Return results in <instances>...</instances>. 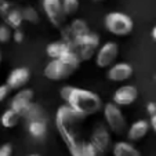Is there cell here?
Here are the masks:
<instances>
[{"label": "cell", "instance_id": "obj_1", "mask_svg": "<svg viewBox=\"0 0 156 156\" xmlns=\"http://www.w3.org/2000/svg\"><path fill=\"white\" fill-rule=\"evenodd\" d=\"M61 98L82 119L97 113L102 106V101L98 94L75 86H64L61 88Z\"/></svg>", "mask_w": 156, "mask_h": 156}, {"label": "cell", "instance_id": "obj_2", "mask_svg": "<svg viewBox=\"0 0 156 156\" xmlns=\"http://www.w3.org/2000/svg\"><path fill=\"white\" fill-rule=\"evenodd\" d=\"M80 120H82V118L77 116L68 105L59 106L57 111L55 126L61 134L62 140L68 147L69 152H72L83 141L77 134V124L80 123Z\"/></svg>", "mask_w": 156, "mask_h": 156}, {"label": "cell", "instance_id": "obj_3", "mask_svg": "<svg viewBox=\"0 0 156 156\" xmlns=\"http://www.w3.org/2000/svg\"><path fill=\"white\" fill-rule=\"evenodd\" d=\"M80 58L76 55L73 50L69 51L68 54L59 57V58H53L43 71V75L51 82H61V80L68 79L75 71L80 66Z\"/></svg>", "mask_w": 156, "mask_h": 156}, {"label": "cell", "instance_id": "obj_4", "mask_svg": "<svg viewBox=\"0 0 156 156\" xmlns=\"http://www.w3.org/2000/svg\"><path fill=\"white\" fill-rule=\"evenodd\" d=\"M66 41L71 44L72 50L76 53V55L80 58V61H86V59L91 58L94 51L97 50L98 44H100V37L94 32L87 30L83 35L76 36V37Z\"/></svg>", "mask_w": 156, "mask_h": 156}, {"label": "cell", "instance_id": "obj_5", "mask_svg": "<svg viewBox=\"0 0 156 156\" xmlns=\"http://www.w3.org/2000/svg\"><path fill=\"white\" fill-rule=\"evenodd\" d=\"M104 22L106 30L115 36H127L134 29V22L131 17L120 11H112L106 14Z\"/></svg>", "mask_w": 156, "mask_h": 156}, {"label": "cell", "instance_id": "obj_6", "mask_svg": "<svg viewBox=\"0 0 156 156\" xmlns=\"http://www.w3.org/2000/svg\"><path fill=\"white\" fill-rule=\"evenodd\" d=\"M104 116L108 123L109 129L116 134H122L127 127V122L123 112L120 111V106L113 102H108L104 106Z\"/></svg>", "mask_w": 156, "mask_h": 156}, {"label": "cell", "instance_id": "obj_7", "mask_svg": "<svg viewBox=\"0 0 156 156\" xmlns=\"http://www.w3.org/2000/svg\"><path fill=\"white\" fill-rule=\"evenodd\" d=\"M119 48L118 44L115 41H106L98 48L97 54H95V64L100 68H108L115 62L116 57H118Z\"/></svg>", "mask_w": 156, "mask_h": 156}, {"label": "cell", "instance_id": "obj_8", "mask_svg": "<svg viewBox=\"0 0 156 156\" xmlns=\"http://www.w3.org/2000/svg\"><path fill=\"white\" fill-rule=\"evenodd\" d=\"M0 15L6 21V24H9V27L14 28V29H18L24 22L22 11L15 9L6 0H0Z\"/></svg>", "mask_w": 156, "mask_h": 156}, {"label": "cell", "instance_id": "obj_9", "mask_svg": "<svg viewBox=\"0 0 156 156\" xmlns=\"http://www.w3.org/2000/svg\"><path fill=\"white\" fill-rule=\"evenodd\" d=\"M33 97H35V93H33V90H30V88L20 90V91L12 97L11 104H10V108L14 109L17 113H20L21 118H24L25 112H27L29 105L32 104Z\"/></svg>", "mask_w": 156, "mask_h": 156}, {"label": "cell", "instance_id": "obj_10", "mask_svg": "<svg viewBox=\"0 0 156 156\" xmlns=\"http://www.w3.org/2000/svg\"><path fill=\"white\" fill-rule=\"evenodd\" d=\"M137 97H138V90L136 86L124 84L113 93L112 102L116 104L118 106H127L136 102Z\"/></svg>", "mask_w": 156, "mask_h": 156}, {"label": "cell", "instance_id": "obj_11", "mask_svg": "<svg viewBox=\"0 0 156 156\" xmlns=\"http://www.w3.org/2000/svg\"><path fill=\"white\" fill-rule=\"evenodd\" d=\"M43 10L54 27H59L64 21V11H62L61 0H43Z\"/></svg>", "mask_w": 156, "mask_h": 156}, {"label": "cell", "instance_id": "obj_12", "mask_svg": "<svg viewBox=\"0 0 156 156\" xmlns=\"http://www.w3.org/2000/svg\"><path fill=\"white\" fill-rule=\"evenodd\" d=\"M30 77V72L27 66H20V68L12 69L7 76L6 84L10 87V90H18V88L24 87Z\"/></svg>", "mask_w": 156, "mask_h": 156}, {"label": "cell", "instance_id": "obj_13", "mask_svg": "<svg viewBox=\"0 0 156 156\" xmlns=\"http://www.w3.org/2000/svg\"><path fill=\"white\" fill-rule=\"evenodd\" d=\"M133 66L127 62H118L115 65H111L108 71V79L112 82H126L127 79L133 76Z\"/></svg>", "mask_w": 156, "mask_h": 156}, {"label": "cell", "instance_id": "obj_14", "mask_svg": "<svg viewBox=\"0 0 156 156\" xmlns=\"http://www.w3.org/2000/svg\"><path fill=\"white\" fill-rule=\"evenodd\" d=\"M90 141L93 142L95 148L100 151L101 155L106 152V149L109 148V144H111V136H109V131L102 126H98L97 129L93 131V136Z\"/></svg>", "mask_w": 156, "mask_h": 156}, {"label": "cell", "instance_id": "obj_15", "mask_svg": "<svg viewBox=\"0 0 156 156\" xmlns=\"http://www.w3.org/2000/svg\"><path fill=\"white\" fill-rule=\"evenodd\" d=\"M148 131H149V122L140 119V120L134 122L130 126L129 131H127V138L130 141H140V140H142L147 136Z\"/></svg>", "mask_w": 156, "mask_h": 156}, {"label": "cell", "instance_id": "obj_16", "mask_svg": "<svg viewBox=\"0 0 156 156\" xmlns=\"http://www.w3.org/2000/svg\"><path fill=\"white\" fill-rule=\"evenodd\" d=\"M69 51H72L71 44L68 41H53L46 47V54L53 58H59V57L68 54Z\"/></svg>", "mask_w": 156, "mask_h": 156}, {"label": "cell", "instance_id": "obj_17", "mask_svg": "<svg viewBox=\"0 0 156 156\" xmlns=\"http://www.w3.org/2000/svg\"><path fill=\"white\" fill-rule=\"evenodd\" d=\"M113 156H141L140 151L127 141H119L113 145Z\"/></svg>", "mask_w": 156, "mask_h": 156}, {"label": "cell", "instance_id": "obj_18", "mask_svg": "<svg viewBox=\"0 0 156 156\" xmlns=\"http://www.w3.org/2000/svg\"><path fill=\"white\" fill-rule=\"evenodd\" d=\"M72 156H101L100 151L93 145L91 141H84L83 140L76 148L71 152Z\"/></svg>", "mask_w": 156, "mask_h": 156}, {"label": "cell", "instance_id": "obj_19", "mask_svg": "<svg viewBox=\"0 0 156 156\" xmlns=\"http://www.w3.org/2000/svg\"><path fill=\"white\" fill-rule=\"evenodd\" d=\"M28 131L33 138H43L47 133V124L44 119H33V120H29Z\"/></svg>", "mask_w": 156, "mask_h": 156}, {"label": "cell", "instance_id": "obj_20", "mask_svg": "<svg viewBox=\"0 0 156 156\" xmlns=\"http://www.w3.org/2000/svg\"><path fill=\"white\" fill-rule=\"evenodd\" d=\"M20 119H21L20 113H17L14 109L10 108L7 111H4L3 115L0 116V123H2L3 127H6V129H12V127H15L18 124Z\"/></svg>", "mask_w": 156, "mask_h": 156}, {"label": "cell", "instance_id": "obj_21", "mask_svg": "<svg viewBox=\"0 0 156 156\" xmlns=\"http://www.w3.org/2000/svg\"><path fill=\"white\" fill-rule=\"evenodd\" d=\"M87 30H90V29H88L87 24H86L84 21H83V20H75L71 24L69 29H68V35H69L68 36V40L76 37V36L83 35V33H86Z\"/></svg>", "mask_w": 156, "mask_h": 156}, {"label": "cell", "instance_id": "obj_22", "mask_svg": "<svg viewBox=\"0 0 156 156\" xmlns=\"http://www.w3.org/2000/svg\"><path fill=\"white\" fill-rule=\"evenodd\" d=\"M62 11L65 15H72L79 9V0H61Z\"/></svg>", "mask_w": 156, "mask_h": 156}, {"label": "cell", "instance_id": "obj_23", "mask_svg": "<svg viewBox=\"0 0 156 156\" xmlns=\"http://www.w3.org/2000/svg\"><path fill=\"white\" fill-rule=\"evenodd\" d=\"M43 111H41V108L39 105H36V104H30L29 108H28V111L25 112V118L29 119V120H33V119H43Z\"/></svg>", "mask_w": 156, "mask_h": 156}, {"label": "cell", "instance_id": "obj_24", "mask_svg": "<svg viewBox=\"0 0 156 156\" xmlns=\"http://www.w3.org/2000/svg\"><path fill=\"white\" fill-rule=\"evenodd\" d=\"M22 17H24L25 21L32 22V24L39 22V15H37V12H36V10L32 9V7H25V9L22 10Z\"/></svg>", "mask_w": 156, "mask_h": 156}, {"label": "cell", "instance_id": "obj_25", "mask_svg": "<svg viewBox=\"0 0 156 156\" xmlns=\"http://www.w3.org/2000/svg\"><path fill=\"white\" fill-rule=\"evenodd\" d=\"M11 30L7 25H0V43H7L11 39Z\"/></svg>", "mask_w": 156, "mask_h": 156}, {"label": "cell", "instance_id": "obj_26", "mask_svg": "<svg viewBox=\"0 0 156 156\" xmlns=\"http://www.w3.org/2000/svg\"><path fill=\"white\" fill-rule=\"evenodd\" d=\"M12 155V147L10 144H4L0 147V156H11Z\"/></svg>", "mask_w": 156, "mask_h": 156}, {"label": "cell", "instance_id": "obj_27", "mask_svg": "<svg viewBox=\"0 0 156 156\" xmlns=\"http://www.w3.org/2000/svg\"><path fill=\"white\" fill-rule=\"evenodd\" d=\"M9 91H10V87L7 84H2V86H0V102L6 100V97L9 95Z\"/></svg>", "mask_w": 156, "mask_h": 156}, {"label": "cell", "instance_id": "obj_28", "mask_svg": "<svg viewBox=\"0 0 156 156\" xmlns=\"http://www.w3.org/2000/svg\"><path fill=\"white\" fill-rule=\"evenodd\" d=\"M12 39H14L17 43H21V41L24 40V32L18 28V29H15V32L12 33Z\"/></svg>", "mask_w": 156, "mask_h": 156}, {"label": "cell", "instance_id": "obj_29", "mask_svg": "<svg viewBox=\"0 0 156 156\" xmlns=\"http://www.w3.org/2000/svg\"><path fill=\"white\" fill-rule=\"evenodd\" d=\"M147 111L149 115H153L156 113V102H148L147 104Z\"/></svg>", "mask_w": 156, "mask_h": 156}, {"label": "cell", "instance_id": "obj_30", "mask_svg": "<svg viewBox=\"0 0 156 156\" xmlns=\"http://www.w3.org/2000/svg\"><path fill=\"white\" fill-rule=\"evenodd\" d=\"M149 126L152 127V130L156 133V113L151 115V120H149Z\"/></svg>", "mask_w": 156, "mask_h": 156}, {"label": "cell", "instance_id": "obj_31", "mask_svg": "<svg viewBox=\"0 0 156 156\" xmlns=\"http://www.w3.org/2000/svg\"><path fill=\"white\" fill-rule=\"evenodd\" d=\"M151 35H152V39L156 41V25L153 27V29H152V32H151Z\"/></svg>", "mask_w": 156, "mask_h": 156}, {"label": "cell", "instance_id": "obj_32", "mask_svg": "<svg viewBox=\"0 0 156 156\" xmlns=\"http://www.w3.org/2000/svg\"><path fill=\"white\" fill-rule=\"evenodd\" d=\"M0 62H2V54H0Z\"/></svg>", "mask_w": 156, "mask_h": 156}, {"label": "cell", "instance_id": "obj_33", "mask_svg": "<svg viewBox=\"0 0 156 156\" xmlns=\"http://www.w3.org/2000/svg\"><path fill=\"white\" fill-rule=\"evenodd\" d=\"M29 156H39V155H29Z\"/></svg>", "mask_w": 156, "mask_h": 156}, {"label": "cell", "instance_id": "obj_34", "mask_svg": "<svg viewBox=\"0 0 156 156\" xmlns=\"http://www.w3.org/2000/svg\"><path fill=\"white\" fill-rule=\"evenodd\" d=\"M155 80H156V75H155Z\"/></svg>", "mask_w": 156, "mask_h": 156}, {"label": "cell", "instance_id": "obj_35", "mask_svg": "<svg viewBox=\"0 0 156 156\" xmlns=\"http://www.w3.org/2000/svg\"><path fill=\"white\" fill-rule=\"evenodd\" d=\"M95 2H100V0H95Z\"/></svg>", "mask_w": 156, "mask_h": 156}]
</instances>
